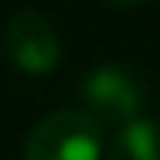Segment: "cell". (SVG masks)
Wrapping results in <instances>:
<instances>
[{
  "label": "cell",
  "mask_w": 160,
  "mask_h": 160,
  "mask_svg": "<svg viewBox=\"0 0 160 160\" xmlns=\"http://www.w3.org/2000/svg\"><path fill=\"white\" fill-rule=\"evenodd\" d=\"M78 98L85 105L82 111L98 128L118 131V128L141 118L144 105H147V85L131 65L108 62V65H98V69L82 75Z\"/></svg>",
  "instance_id": "6da1fadb"
},
{
  "label": "cell",
  "mask_w": 160,
  "mask_h": 160,
  "mask_svg": "<svg viewBox=\"0 0 160 160\" xmlns=\"http://www.w3.org/2000/svg\"><path fill=\"white\" fill-rule=\"evenodd\" d=\"M101 128L82 108H62L36 121L23 144V160H101Z\"/></svg>",
  "instance_id": "7a4b0ae2"
},
{
  "label": "cell",
  "mask_w": 160,
  "mask_h": 160,
  "mask_svg": "<svg viewBox=\"0 0 160 160\" xmlns=\"http://www.w3.org/2000/svg\"><path fill=\"white\" fill-rule=\"evenodd\" d=\"M7 59L26 75H46L62 59V42L56 26L36 10H20L3 30Z\"/></svg>",
  "instance_id": "3957f363"
},
{
  "label": "cell",
  "mask_w": 160,
  "mask_h": 160,
  "mask_svg": "<svg viewBox=\"0 0 160 160\" xmlns=\"http://www.w3.org/2000/svg\"><path fill=\"white\" fill-rule=\"evenodd\" d=\"M105 160H160V118H137L118 128Z\"/></svg>",
  "instance_id": "277c9868"
},
{
  "label": "cell",
  "mask_w": 160,
  "mask_h": 160,
  "mask_svg": "<svg viewBox=\"0 0 160 160\" xmlns=\"http://www.w3.org/2000/svg\"><path fill=\"white\" fill-rule=\"evenodd\" d=\"M108 3H114V7H137V3H144V0H108Z\"/></svg>",
  "instance_id": "5b68a950"
}]
</instances>
